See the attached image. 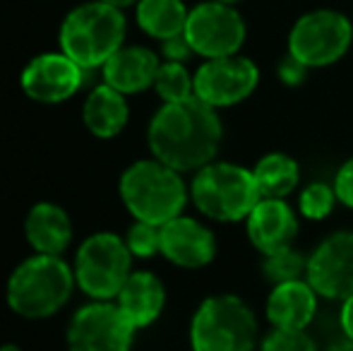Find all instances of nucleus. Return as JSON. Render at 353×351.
I'll list each match as a JSON object with an SVG mask.
<instances>
[{"mask_svg":"<svg viewBox=\"0 0 353 351\" xmlns=\"http://www.w3.org/2000/svg\"><path fill=\"white\" fill-rule=\"evenodd\" d=\"M221 121L216 108L202 99L163 103L149 123V150L154 159L176 171H200L212 164L221 145Z\"/></svg>","mask_w":353,"mask_h":351,"instance_id":"obj_1","label":"nucleus"},{"mask_svg":"<svg viewBox=\"0 0 353 351\" xmlns=\"http://www.w3.org/2000/svg\"><path fill=\"white\" fill-rule=\"evenodd\" d=\"M125 14L123 10L101 0L82 3L68 12L61 24V51L70 56L84 70L103 68V63L123 48L125 41Z\"/></svg>","mask_w":353,"mask_h":351,"instance_id":"obj_2","label":"nucleus"},{"mask_svg":"<svg viewBox=\"0 0 353 351\" xmlns=\"http://www.w3.org/2000/svg\"><path fill=\"white\" fill-rule=\"evenodd\" d=\"M74 272L61 255H41L24 260L8 281V305L27 320L56 315L70 301Z\"/></svg>","mask_w":353,"mask_h":351,"instance_id":"obj_3","label":"nucleus"},{"mask_svg":"<svg viewBox=\"0 0 353 351\" xmlns=\"http://www.w3.org/2000/svg\"><path fill=\"white\" fill-rule=\"evenodd\" d=\"M121 197L137 221L163 226L181 217L188 202V188L181 171L159 159H142L121 176Z\"/></svg>","mask_w":353,"mask_h":351,"instance_id":"obj_4","label":"nucleus"},{"mask_svg":"<svg viewBox=\"0 0 353 351\" xmlns=\"http://www.w3.org/2000/svg\"><path fill=\"white\" fill-rule=\"evenodd\" d=\"M190 195L197 210L216 221L248 219L252 207L262 200L255 174L226 161L202 166L192 178Z\"/></svg>","mask_w":353,"mask_h":351,"instance_id":"obj_5","label":"nucleus"},{"mask_svg":"<svg viewBox=\"0 0 353 351\" xmlns=\"http://www.w3.org/2000/svg\"><path fill=\"white\" fill-rule=\"evenodd\" d=\"M255 339L257 320L238 296H212L192 315V351H252Z\"/></svg>","mask_w":353,"mask_h":351,"instance_id":"obj_6","label":"nucleus"},{"mask_svg":"<svg viewBox=\"0 0 353 351\" xmlns=\"http://www.w3.org/2000/svg\"><path fill=\"white\" fill-rule=\"evenodd\" d=\"M132 253L116 234H94L79 245L74 258V281L94 301H111L130 277Z\"/></svg>","mask_w":353,"mask_h":351,"instance_id":"obj_7","label":"nucleus"},{"mask_svg":"<svg viewBox=\"0 0 353 351\" xmlns=\"http://www.w3.org/2000/svg\"><path fill=\"white\" fill-rule=\"evenodd\" d=\"M353 41V24L336 10H312L298 17L288 34V56L305 68H327L341 61Z\"/></svg>","mask_w":353,"mask_h":351,"instance_id":"obj_8","label":"nucleus"},{"mask_svg":"<svg viewBox=\"0 0 353 351\" xmlns=\"http://www.w3.org/2000/svg\"><path fill=\"white\" fill-rule=\"evenodd\" d=\"M245 22L233 5L205 0V3L195 5L188 14L185 39L192 51L205 61L236 56L245 43Z\"/></svg>","mask_w":353,"mask_h":351,"instance_id":"obj_9","label":"nucleus"},{"mask_svg":"<svg viewBox=\"0 0 353 351\" xmlns=\"http://www.w3.org/2000/svg\"><path fill=\"white\" fill-rule=\"evenodd\" d=\"M135 328L118 303L94 301L74 313L68 328L70 351H130Z\"/></svg>","mask_w":353,"mask_h":351,"instance_id":"obj_10","label":"nucleus"},{"mask_svg":"<svg viewBox=\"0 0 353 351\" xmlns=\"http://www.w3.org/2000/svg\"><path fill=\"white\" fill-rule=\"evenodd\" d=\"M260 70L245 56H223L205 61L195 72V97L212 108L241 103L255 92Z\"/></svg>","mask_w":353,"mask_h":351,"instance_id":"obj_11","label":"nucleus"},{"mask_svg":"<svg viewBox=\"0 0 353 351\" xmlns=\"http://www.w3.org/2000/svg\"><path fill=\"white\" fill-rule=\"evenodd\" d=\"M305 279L317 296L346 301L353 294V231L327 236L307 258Z\"/></svg>","mask_w":353,"mask_h":351,"instance_id":"obj_12","label":"nucleus"},{"mask_svg":"<svg viewBox=\"0 0 353 351\" xmlns=\"http://www.w3.org/2000/svg\"><path fill=\"white\" fill-rule=\"evenodd\" d=\"M84 82V68L65 53H41L22 70V89L41 103H61L77 94Z\"/></svg>","mask_w":353,"mask_h":351,"instance_id":"obj_13","label":"nucleus"},{"mask_svg":"<svg viewBox=\"0 0 353 351\" xmlns=\"http://www.w3.org/2000/svg\"><path fill=\"white\" fill-rule=\"evenodd\" d=\"M216 241L205 224L192 217H176L161 226V255L178 267H205L214 260Z\"/></svg>","mask_w":353,"mask_h":351,"instance_id":"obj_14","label":"nucleus"},{"mask_svg":"<svg viewBox=\"0 0 353 351\" xmlns=\"http://www.w3.org/2000/svg\"><path fill=\"white\" fill-rule=\"evenodd\" d=\"M245 221L252 245L265 255L288 248L298 234V219L283 197H262Z\"/></svg>","mask_w":353,"mask_h":351,"instance_id":"obj_15","label":"nucleus"},{"mask_svg":"<svg viewBox=\"0 0 353 351\" xmlns=\"http://www.w3.org/2000/svg\"><path fill=\"white\" fill-rule=\"evenodd\" d=\"M159 56L144 46H123L103 63V82L121 94H140L154 87L159 72Z\"/></svg>","mask_w":353,"mask_h":351,"instance_id":"obj_16","label":"nucleus"},{"mask_svg":"<svg viewBox=\"0 0 353 351\" xmlns=\"http://www.w3.org/2000/svg\"><path fill=\"white\" fill-rule=\"evenodd\" d=\"M317 310V291L307 279H293L274 284L267 299V320L274 328L305 330Z\"/></svg>","mask_w":353,"mask_h":351,"instance_id":"obj_17","label":"nucleus"},{"mask_svg":"<svg viewBox=\"0 0 353 351\" xmlns=\"http://www.w3.org/2000/svg\"><path fill=\"white\" fill-rule=\"evenodd\" d=\"M24 234L37 253L63 255L72 241V221L63 207L53 202H39L29 210Z\"/></svg>","mask_w":353,"mask_h":351,"instance_id":"obj_18","label":"nucleus"},{"mask_svg":"<svg viewBox=\"0 0 353 351\" xmlns=\"http://www.w3.org/2000/svg\"><path fill=\"white\" fill-rule=\"evenodd\" d=\"M116 303L132 323V328L140 330L152 325L161 315L163 303H166V289L161 279L152 272H135L123 284L121 294L116 296Z\"/></svg>","mask_w":353,"mask_h":351,"instance_id":"obj_19","label":"nucleus"},{"mask_svg":"<svg viewBox=\"0 0 353 351\" xmlns=\"http://www.w3.org/2000/svg\"><path fill=\"white\" fill-rule=\"evenodd\" d=\"M130 108H128L125 94L108 87L106 82L92 89L82 108L84 126L97 137H116L125 128Z\"/></svg>","mask_w":353,"mask_h":351,"instance_id":"obj_20","label":"nucleus"},{"mask_svg":"<svg viewBox=\"0 0 353 351\" xmlns=\"http://www.w3.org/2000/svg\"><path fill=\"white\" fill-rule=\"evenodd\" d=\"M188 14L190 10L185 8L183 0H140L135 5V17L140 29L157 41H166V39L185 34Z\"/></svg>","mask_w":353,"mask_h":351,"instance_id":"obj_21","label":"nucleus"},{"mask_svg":"<svg viewBox=\"0 0 353 351\" xmlns=\"http://www.w3.org/2000/svg\"><path fill=\"white\" fill-rule=\"evenodd\" d=\"M252 174H255L257 190L262 197H286L301 181V169L296 159L281 152L262 157Z\"/></svg>","mask_w":353,"mask_h":351,"instance_id":"obj_22","label":"nucleus"},{"mask_svg":"<svg viewBox=\"0 0 353 351\" xmlns=\"http://www.w3.org/2000/svg\"><path fill=\"white\" fill-rule=\"evenodd\" d=\"M154 89L163 99V103L183 101V99L195 97V75H190L183 63L166 61L159 66Z\"/></svg>","mask_w":353,"mask_h":351,"instance_id":"obj_23","label":"nucleus"},{"mask_svg":"<svg viewBox=\"0 0 353 351\" xmlns=\"http://www.w3.org/2000/svg\"><path fill=\"white\" fill-rule=\"evenodd\" d=\"M262 272H265L267 279L274 281V284L301 279L307 272V258L288 245V248H281V250H274V253L265 255Z\"/></svg>","mask_w":353,"mask_h":351,"instance_id":"obj_24","label":"nucleus"},{"mask_svg":"<svg viewBox=\"0 0 353 351\" xmlns=\"http://www.w3.org/2000/svg\"><path fill=\"white\" fill-rule=\"evenodd\" d=\"M336 192L334 185H327V183H310V185L303 190L301 200V212L307 219H325L332 210H334Z\"/></svg>","mask_w":353,"mask_h":351,"instance_id":"obj_25","label":"nucleus"},{"mask_svg":"<svg viewBox=\"0 0 353 351\" xmlns=\"http://www.w3.org/2000/svg\"><path fill=\"white\" fill-rule=\"evenodd\" d=\"M125 243L135 258H152V255L161 253V226L135 221L128 231Z\"/></svg>","mask_w":353,"mask_h":351,"instance_id":"obj_26","label":"nucleus"},{"mask_svg":"<svg viewBox=\"0 0 353 351\" xmlns=\"http://www.w3.org/2000/svg\"><path fill=\"white\" fill-rule=\"evenodd\" d=\"M260 351H317V347L305 330L274 328L265 339H262Z\"/></svg>","mask_w":353,"mask_h":351,"instance_id":"obj_27","label":"nucleus"},{"mask_svg":"<svg viewBox=\"0 0 353 351\" xmlns=\"http://www.w3.org/2000/svg\"><path fill=\"white\" fill-rule=\"evenodd\" d=\"M334 192H336V200H339L341 205H346L353 210V157L349 161H344L341 169L336 171Z\"/></svg>","mask_w":353,"mask_h":351,"instance_id":"obj_28","label":"nucleus"},{"mask_svg":"<svg viewBox=\"0 0 353 351\" xmlns=\"http://www.w3.org/2000/svg\"><path fill=\"white\" fill-rule=\"evenodd\" d=\"M161 53H163V58H166V61L185 63L195 51H192V46L188 43L185 34H181V37H173V39L161 41Z\"/></svg>","mask_w":353,"mask_h":351,"instance_id":"obj_29","label":"nucleus"},{"mask_svg":"<svg viewBox=\"0 0 353 351\" xmlns=\"http://www.w3.org/2000/svg\"><path fill=\"white\" fill-rule=\"evenodd\" d=\"M307 70H310V68H305L303 63H298L293 56H286L281 61V66H279V75H281V80L286 82V85H301V82L305 80Z\"/></svg>","mask_w":353,"mask_h":351,"instance_id":"obj_30","label":"nucleus"},{"mask_svg":"<svg viewBox=\"0 0 353 351\" xmlns=\"http://www.w3.org/2000/svg\"><path fill=\"white\" fill-rule=\"evenodd\" d=\"M341 330L349 339H353V294L344 301V308H341Z\"/></svg>","mask_w":353,"mask_h":351,"instance_id":"obj_31","label":"nucleus"},{"mask_svg":"<svg viewBox=\"0 0 353 351\" xmlns=\"http://www.w3.org/2000/svg\"><path fill=\"white\" fill-rule=\"evenodd\" d=\"M101 3L113 5V8H118V10H125V8H130V5H137L140 0H101Z\"/></svg>","mask_w":353,"mask_h":351,"instance_id":"obj_32","label":"nucleus"},{"mask_svg":"<svg viewBox=\"0 0 353 351\" xmlns=\"http://www.w3.org/2000/svg\"><path fill=\"white\" fill-rule=\"evenodd\" d=\"M332 351H353V339L346 337V342L334 344V349H332Z\"/></svg>","mask_w":353,"mask_h":351,"instance_id":"obj_33","label":"nucleus"},{"mask_svg":"<svg viewBox=\"0 0 353 351\" xmlns=\"http://www.w3.org/2000/svg\"><path fill=\"white\" fill-rule=\"evenodd\" d=\"M0 351H22V349L14 347V344H5V347H0Z\"/></svg>","mask_w":353,"mask_h":351,"instance_id":"obj_34","label":"nucleus"},{"mask_svg":"<svg viewBox=\"0 0 353 351\" xmlns=\"http://www.w3.org/2000/svg\"><path fill=\"white\" fill-rule=\"evenodd\" d=\"M214 3H226V5H236V3H241V0H214Z\"/></svg>","mask_w":353,"mask_h":351,"instance_id":"obj_35","label":"nucleus"}]
</instances>
